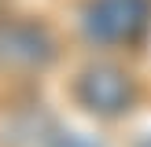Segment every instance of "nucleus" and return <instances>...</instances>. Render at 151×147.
Segmentation results:
<instances>
[{"label":"nucleus","mask_w":151,"mask_h":147,"mask_svg":"<svg viewBox=\"0 0 151 147\" xmlns=\"http://www.w3.org/2000/svg\"><path fill=\"white\" fill-rule=\"evenodd\" d=\"M151 26V0H88L81 29L96 44H133Z\"/></svg>","instance_id":"obj_1"},{"label":"nucleus","mask_w":151,"mask_h":147,"mask_svg":"<svg viewBox=\"0 0 151 147\" xmlns=\"http://www.w3.org/2000/svg\"><path fill=\"white\" fill-rule=\"evenodd\" d=\"M78 99H81L85 110H92L100 118H118V114H125L133 107L137 85H133V77L122 66L96 63L78 77Z\"/></svg>","instance_id":"obj_2"},{"label":"nucleus","mask_w":151,"mask_h":147,"mask_svg":"<svg viewBox=\"0 0 151 147\" xmlns=\"http://www.w3.org/2000/svg\"><path fill=\"white\" fill-rule=\"evenodd\" d=\"M55 55V41L48 29L37 22L22 19H4L0 22V66H15V70H33V66L52 63Z\"/></svg>","instance_id":"obj_3"},{"label":"nucleus","mask_w":151,"mask_h":147,"mask_svg":"<svg viewBox=\"0 0 151 147\" xmlns=\"http://www.w3.org/2000/svg\"><path fill=\"white\" fill-rule=\"evenodd\" d=\"M55 147H100V143H92V140H81V136H74V132H63V136L55 140Z\"/></svg>","instance_id":"obj_4"},{"label":"nucleus","mask_w":151,"mask_h":147,"mask_svg":"<svg viewBox=\"0 0 151 147\" xmlns=\"http://www.w3.org/2000/svg\"><path fill=\"white\" fill-rule=\"evenodd\" d=\"M137 147H151V136H144V140H140V143Z\"/></svg>","instance_id":"obj_5"}]
</instances>
